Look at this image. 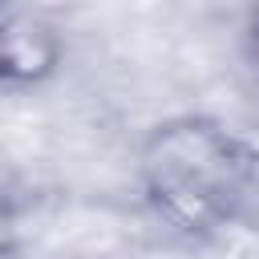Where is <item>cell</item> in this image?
<instances>
[{
	"label": "cell",
	"instance_id": "obj_1",
	"mask_svg": "<svg viewBox=\"0 0 259 259\" xmlns=\"http://www.w3.org/2000/svg\"><path fill=\"white\" fill-rule=\"evenodd\" d=\"M235 170H239V150L227 138V130L198 117L162 125L146 146L150 186L182 223L210 219L219 194L235 182Z\"/></svg>",
	"mask_w": 259,
	"mask_h": 259
},
{
	"label": "cell",
	"instance_id": "obj_2",
	"mask_svg": "<svg viewBox=\"0 0 259 259\" xmlns=\"http://www.w3.org/2000/svg\"><path fill=\"white\" fill-rule=\"evenodd\" d=\"M61 65V36L32 12H8L4 20V77L8 85H36Z\"/></svg>",
	"mask_w": 259,
	"mask_h": 259
}]
</instances>
